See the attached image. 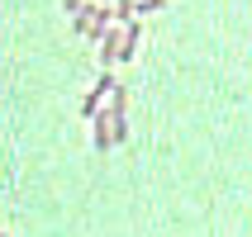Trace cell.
<instances>
[{
	"mask_svg": "<svg viewBox=\"0 0 252 237\" xmlns=\"http://www.w3.org/2000/svg\"><path fill=\"white\" fill-rule=\"evenodd\" d=\"M0 237H5V233H0Z\"/></svg>",
	"mask_w": 252,
	"mask_h": 237,
	"instance_id": "obj_1",
	"label": "cell"
}]
</instances>
